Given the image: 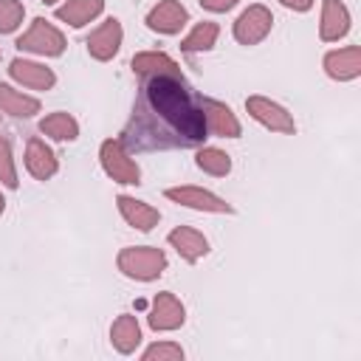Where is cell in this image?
<instances>
[{
	"label": "cell",
	"instance_id": "6da1fadb",
	"mask_svg": "<svg viewBox=\"0 0 361 361\" xmlns=\"http://www.w3.org/2000/svg\"><path fill=\"white\" fill-rule=\"evenodd\" d=\"M206 133L200 96L180 71H172L141 79V93L121 141L135 149H186L200 147Z\"/></svg>",
	"mask_w": 361,
	"mask_h": 361
},
{
	"label": "cell",
	"instance_id": "7a4b0ae2",
	"mask_svg": "<svg viewBox=\"0 0 361 361\" xmlns=\"http://www.w3.org/2000/svg\"><path fill=\"white\" fill-rule=\"evenodd\" d=\"M116 268L135 282H152L166 271V254L155 245H124L116 254Z\"/></svg>",
	"mask_w": 361,
	"mask_h": 361
},
{
	"label": "cell",
	"instance_id": "3957f363",
	"mask_svg": "<svg viewBox=\"0 0 361 361\" xmlns=\"http://www.w3.org/2000/svg\"><path fill=\"white\" fill-rule=\"evenodd\" d=\"M99 164L113 183H121V186H138L141 183V166L135 164V158L130 155V149L121 138H104L102 141Z\"/></svg>",
	"mask_w": 361,
	"mask_h": 361
},
{
	"label": "cell",
	"instance_id": "277c9868",
	"mask_svg": "<svg viewBox=\"0 0 361 361\" xmlns=\"http://www.w3.org/2000/svg\"><path fill=\"white\" fill-rule=\"evenodd\" d=\"M14 45H17V51H23V54L62 56L68 42H65V34H62L54 23H48L45 17H34L31 25H28V31H23Z\"/></svg>",
	"mask_w": 361,
	"mask_h": 361
},
{
	"label": "cell",
	"instance_id": "5b68a950",
	"mask_svg": "<svg viewBox=\"0 0 361 361\" xmlns=\"http://www.w3.org/2000/svg\"><path fill=\"white\" fill-rule=\"evenodd\" d=\"M164 197L183 209H195V212H206V214H234V206L226 197H220L203 186H169V189H164Z\"/></svg>",
	"mask_w": 361,
	"mask_h": 361
},
{
	"label": "cell",
	"instance_id": "8992f818",
	"mask_svg": "<svg viewBox=\"0 0 361 361\" xmlns=\"http://www.w3.org/2000/svg\"><path fill=\"white\" fill-rule=\"evenodd\" d=\"M274 28V14L262 3H251L248 8L240 11V17L231 25V34L240 45H259Z\"/></svg>",
	"mask_w": 361,
	"mask_h": 361
},
{
	"label": "cell",
	"instance_id": "52a82bcc",
	"mask_svg": "<svg viewBox=\"0 0 361 361\" xmlns=\"http://www.w3.org/2000/svg\"><path fill=\"white\" fill-rule=\"evenodd\" d=\"M245 110H248V116H251L257 124H262V127L271 130V133H279V135H293V133H296L293 116H290L279 102H274V99H268V96H248V99H245Z\"/></svg>",
	"mask_w": 361,
	"mask_h": 361
},
{
	"label": "cell",
	"instance_id": "ba28073f",
	"mask_svg": "<svg viewBox=\"0 0 361 361\" xmlns=\"http://www.w3.org/2000/svg\"><path fill=\"white\" fill-rule=\"evenodd\" d=\"M147 324H149L155 333L180 330V327L186 324V307H183V302H180L172 290L155 293V299H152V305H149V313H147Z\"/></svg>",
	"mask_w": 361,
	"mask_h": 361
},
{
	"label": "cell",
	"instance_id": "9c48e42d",
	"mask_svg": "<svg viewBox=\"0 0 361 361\" xmlns=\"http://www.w3.org/2000/svg\"><path fill=\"white\" fill-rule=\"evenodd\" d=\"M147 28L161 34V37H175L186 28L189 23V11L180 0H158L149 11H147Z\"/></svg>",
	"mask_w": 361,
	"mask_h": 361
},
{
	"label": "cell",
	"instance_id": "30bf717a",
	"mask_svg": "<svg viewBox=\"0 0 361 361\" xmlns=\"http://www.w3.org/2000/svg\"><path fill=\"white\" fill-rule=\"evenodd\" d=\"M121 42H124V28H121V23L116 20V17H107L102 25H96L90 34H87V39H85V45H87V54H90V59H96V62H110L118 51H121Z\"/></svg>",
	"mask_w": 361,
	"mask_h": 361
},
{
	"label": "cell",
	"instance_id": "8fae6325",
	"mask_svg": "<svg viewBox=\"0 0 361 361\" xmlns=\"http://www.w3.org/2000/svg\"><path fill=\"white\" fill-rule=\"evenodd\" d=\"M200 104H203L206 130H209L212 135H217V138H240V135H243V124H240V118L234 116V110H231L226 102L200 96Z\"/></svg>",
	"mask_w": 361,
	"mask_h": 361
},
{
	"label": "cell",
	"instance_id": "7c38bea8",
	"mask_svg": "<svg viewBox=\"0 0 361 361\" xmlns=\"http://www.w3.org/2000/svg\"><path fill=\"white\" fill-rule=\"evenodd\" d=\"M322 68L333 82H353L361 76V48L344 45V48L327 51L322 59Z\"/></svg>",
	"mask_w": 361,
	"mask_h": 361
},
{
	"label": "cell",
	"instance_id": "4fadbf2b",
	"mask_svg": "<svg viewBox=\"0 0 361 361\" xmlns=\"http://www.w3.org/2000/svg\"><path fill=\"white\" fill-rule=\"evenodd\" d=\"M8 76L17 85L31 87V90H51L56 85V73L48 65L34 62V59H25V56H14L8 62Z\"/></svg>",
	"mask_w": 361,
	"mask_h": 361
},
{
	"label": "cell",
	"instance_id": "5bb4252c",
	"mask_svg": "<svg viewBox=\"0 0 361 361\" xmlns=\"http://www.w3.org/2000/svg\"><path fill=\"white\" fill-rule=\"evenodd\" d=\"M166 243H169V245L175 248V254H178L183 262H189V265L200 262V259L212 251L206 234L197 231V228H192V226H175V228L166 234Z\"/></svg>",
	"mask_w": 361,
	"mask_h": 361
},
{
	"label": "cell",
	"instance_id": "9a60e30c",
	"mask_svg": "<svg viewBox=\"0 0 361 361\" xmlns=\"http://www.w3.org/2000/svg\"><path fill=\"white\" fill-rule=\"evenodd\" d=\"M350 11L341 0H322V14H319V39L322 42H338L341 37L350 34Z\"/></svg>",
	"mask_w": 361,
	"mask_h": 361
},
{
	"label": "cell",
	"instance_id": "2e32d148",
	"mask_svg": "<svg viewBox=\"0 0 361 361\" xmlns=\"http://www.w3.org/2000/svg\"><path fill=\"white\" fill-rule=\"evenodd\" d=\"M116 206H118V214L124 217V223L135 231H152L158 223H161V212L155 206H149L147 200H138L133 195H118L116 197Z\"/></svg>",
	"mask_w": 361,
	"mask_h": 361
},
{
	"label": "cell",
	"instance_id": "e0dca14e",
	"mask_svg": "<svg viewBox=\"0 0 361 361\" xmlns=\"http://www.w3.org/2000/svg\"><path fill=\"white\" fill-rule=\"evenodd\" d=\"M25 169L37 180H51L56 175V169H59L56 152L39 135H31L28 144H25Z\"/></svg>",
	"mask_w": 361,
	"mask_h": 361
},
{
	"label": "cell",
	"instance_id": "ac0fdd59",
	"mask_svg": "<svg viewBox=\"0 0 361 361\" xmlns=\"http://www.w3.org/2000/svg\"><path fill=\"white\" fill-rule=\"evenodd\" d=\"M102 11H104V0H65L62 6H56L54 17L71 28H85Z\"/></svg>",
	"mask_w": 361,
	"mask_h": 361
},
{
	"label": "cell",
	"instance_id": "d6986e66",
	"mask_svg": "<svg viewBox=\"0 0 361 361\" xmlns=\"http://www.w3.org/2000/svg\"><path fill=\"white\" fill-rule=\"evenodd\" d=\"M110 344L121 355H130V353L138 350V344H141V324H138V319L133 313H121V316L113 319V324H110Z\"/></svg>",
	"mask_w": 361,
	"mask_h": 361
},
{
	"label": "cell",
	"instance_id": "ffe728a7",
	"mask_svg": "<svg viewBox=\"0 0 361 361\" xmlns=\"http://www.w3.org/2000/svg\"><path fill=\"white\" fill-rule=\"evenodd\" d=\"M0 110L11 118H31V116L39 113V99L0 82Z\"/></svg>",
	"mask_w": 361,
	"mask_h": 361
},
{
	"label": "cell",
	"instance_id": "44dd1931",
	"mask_svg": "<svg viewBox=\"0 0 361 361\" xmlns=\"http://www.w3.org/2000/svg\"><path fill=\"white\" fill-rule=\"evenodd\" d=\"M39 133L48 135L51 141H76L79 138V121L65 113V110H56V113H48L45 118H39Z\"/></svg>",
	"mask_w": 361,
	"mask_h": 361
},
{
	"label": "cell",
	"instance_id": "7402d4cb",
	"mask_svg": "<svg viewBox=\"0 0 361 361\" xmlns=\"http://www.w3.org/2000/svg\"><path fill=\"white\" fill-rule=\"evenodd\" d=\"M217 37H220V25L214 20H203V23H195V28L180 39V51L183 54H203V51H212L217 45Z\"/></svg>",
	"mask_w": 361,
	"mask_h": 361
},
{
	"label": "cell",
	"instance_id": "603a6c76",
	"mask_svg": "<svg viewBox=\"0 0 361 361\" xmlns=\"http://www.w3.org/2000/svg\"><path fill=\"white\" fill-rule=\"evenodd\" d=\"M130 68H133V73H135L138 79L152 76V73H172V71H180L178 62H175L169 54H164V51H141V54L133 56Z\"/></svg>",
	"mask_w": 361,
	"mask_h": 361
},
{
	"label": "cell",
	"instance_id": "cb8c5ba5",
	"mask_svg": "<svg viewBox=\"0 0 361 361\" xmlns=\"http://www.w3.org/2000/svg\"><path fill=\"white\" fill-rule=\"evenodd\" d=\"M195 166L212 178H226L231 172V155L220 147H200L195 152Z\"/></svg>",
	"mask_w": 361,
	"mask_h": 361
},
{
	"label": "cell",
	"instance_id": "d4e9b609",
	"mask_svg": "<svg viewBox=\"0 0 361 361\" xmlns=\"http://www.w3.org/2000/svg\"><path fill=\"white\" fill-rule=\"evenodd\" d=\"M25 6L20 0H0V34H14L23 25Z\"/></svg>",
	"mask_w": 361,
	"mask_h": 361
},
{
	"label": "cell",
	"instance_id": "484cf974",
	"mask_svg": "<svg viewBox=\"0 0 361 361\" xmlns=\"http://www.w3.org/2000/svg\"><path fill=\"white\" fill-rule=\"evenodd\" d=\"M0 183H3L6 189H17V186H20L11 144H8V138H3V135H0Z\"/></svg>",
	"mask_w": 361,
	"mask_h": 361
},
{
	"label": "cell",
	"instance_id": "4316f807",
	"mask_svg": "<svg viewBox=\"0 0 361 361\" xmlns=\"http://www.w3.org/2000/svg\"><path fill=\"white\" fill-rule=\"evenodd\" d=\"M144 361H183V347L175 341H155L141 353Z\"/></svg>",
	"mask_w": 361,
	"mask_h": 361
},
{
	"label": "cell",
	"instance_id": "83f0119b",
	"mask_svg": "<svg viewBox=\"0 0 361 361\" xmlns=\"http://www.w3.org/2000/svg\"><path fill=\"white\" fill-rule=\"evenodd\" d=\"M206 11H212V14H226V11H231L240 0H197Z\"/></svg>",
	"mask_w": 361,
	"mask_h": 361
},
{
	"label": "cell",
	"instance_id": "f1b7e54d",
	"mask_svg": "<svg viewBox=\"0 0 361 361\" xmlns=\"http://www.w3.org/2000/svg\"><path fill=\"white\" fill-rule=\"evenodd\" d=\"M279 6H285L288 11H310L313 8V0H279Z\"/></svg>",
	"mask_w": 361,
	"mask_h": 361
},
{
	"label": "cell",
	"instance_id": "f546056e",
	"mask_svg": "<svg viewBox=\"0 0 361 361\" xmlns=\"http://www.w3.org/2000/svg\"><path fill=\"white\" fill-rule=\"evenodd\" d=\"M6 212V197H3V192H0V214Z\"/></svg>",
	"mask_w": 361,
	"mask_h": 361
},
{
	"label": "cell",
	"instance_id": "4dcf8cb0",
	"mask_svg": "<svg viewBox=\"0 0 361 361\" xmlns=\"http://www.w3.org/2000/svg\"><path fill=\"white\" fill-rule=\"evenodd\" d=\"M42 3H45V6H56L59 0H42Z\"/></svg>",
	"mask_w": 361,
	"mask_h": 361
}]
</instances>
